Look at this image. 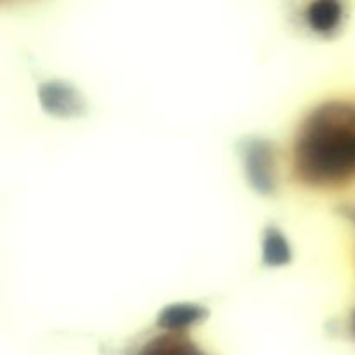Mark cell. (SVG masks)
I'll return each instance as SVG.
<instances>
[{
    "mask_svg": "<svg viewBox=\"0 0 355 355\" xmlns=\"http://www.w3.org/2000/svg\"><path fill=\"white\" fill-rule=\"evenodd\" d=\"M142 355H201L191 347L182 345H162V347H149Z\"/></svg>",
    "mask_w": 355,
    "mask_h": 355,
    "instance_id": "6da1fadb",
    "label": "cell"
}]
</instances>
